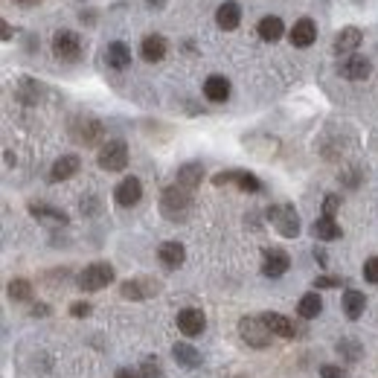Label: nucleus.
<instances>
[{
    "mask_svg": "<svg viewBox=\"0 0 378 378\" xmlns=\"http://www.w3.org/2000/svg\"><path fill=\"white\" fill-rule=\"evenodd\" d=\"M32 314H35V317H38V314H47V306H35Z\"/></svg>",
    "mask_w": 378,
    "mask_h": 378,
    "instance_id": "ea45409f",
    "label": "nucleus"
},
{
    "mask_svg": "<svg viewBox=\"0 0 378 378\" xmlns=\"http://www.w3.org/2000/svg\"><path fill=\"white\" fill-rule=\"evenodd\" d=\"M340 285V276H317L314 279V288H338Z\"/></svg>",
    "mask_w": 378,
    "mask_h": 378,
    "instance_id": "f704fd0d",
    "label": "nucleus"
},
{
    "mask_svg": "<svg viewBox=\"0 0 378 378\" xmlns=\"http://www.w3.org/2000/svg\"><path fill=\"white\" fill-rule=\"evenodd\" d=\"M29 294H32V285L27 283V279H12L9 283V297L12 300L23 303V300H29Z\"/></svg>",
    "mask_w": 378,
    "mask_h": 378,
    "instance_id": "c85d7f7f",
    "label": "nucleus"
},
{
    "mask_svg": "<svg viewBox=\"0 0 378 378\" xmlns=\"http://www.w3.org/2000/svg\"><path fill=\"white\" fill-rule=\"evenodd\" d=\"M154 291H157V283H152V279H128V283L119 285L123 300H143V297H152Z\"/></svg>",
    "mask_w": 378,
    "mask_h": 378,
    "instance_id": "2eb2a0df",
    "label": "nucleus"
},
{
    "mask_svg": "<svg viewBox=\"0 0 378 378\" xmlns=\"http://www.w3.org/2000/svg\"><path fill=\"white\" fill-rule=\"evenodd\" d=\"M259 317H262V323L268 326V332H271V335H276V338H294V323H291L288 317L276 314V311H265Z\"/></svg>",
    "mask_w": 378,
    "mask_h": 378,
    "instance_id": "a211bd4d",
    "label": "nucleus"
},
{
    "mask_svg": "<svg viewBox=\"0 0 378 378\" xmlns=\"http://www.w3.org/2000/svg\"><path fill=\"white\" fill-rule=\"evenodd\" d=\"M338 70H340V76L349 79V82H364L370 76L373 64H370V58H364V56H346Z\"/></svg>",
    "mask_w": 378,
    "mask_h": 378,
    "instance_id": "1a4fd4ad",
    "label": "nucleus"
},
{
    "mask_svg": "<svg viewBox=\"0 0 378 378\" xmlns=\"http://www.w3.org/2000/svg\"><path fill=\"white\" fill-rule=\"evenodd\" d=\"M311 233H314V239H320V241H335V239H340V224L335 222V218L320 215L311 224Z\"/></svg>",
    "mask_w": 378,
    "mask_h": 378,
    "instance_id": "b1692460",
    "label": "nucleus"
},
{
    "mask_svg": "<svg viewBox=\"0 0 378 378\" xmlns=\"http://www.w3.org/2000/svg\"><path fill=\"white\" fill-rule=\"evenodd\" d=\"M184 245L180 241H163L161 248H157V259H161L163 268H178V265H184Z\"/></svg>",
    "mask_w": 378,
    "mask_h": 378,
    "instance_id": "6ab92c4d",
    "label": "nucleus"
},
{
    "mask_svg": "<svg viewBox=\"0 0 378 378\" xmlns=\"http://www.w3.org/2000/svg\"><path fill=\"white\" fill-rule=\"evenodd\" d=\"M268 218H271V224L276 227V233L283 239H294L300 233V215L291 204H276L268 210Z\"/></svg>",
    "mask_w": 378,
    "mask_h": 378,
    "instance_id": "7ed1b4c3",
    "label": "nucleus"
},
{
    "mask_svg": "<svg viewBox=\"0 0 378 378\" xmlns=\"http://www.w3.org/2000/svg\"><path fill=\"white\" fill-rule=\"evenodd\" d=\"M204 96L210 102H227V96H230V82L224 76H210L204 82Z\"/></svg>",
    "mask_w": 378,
    "mask_h": 378,
    "instance_id": "4be33fe9",
    "label": "nucleus"
},
{
    "mask_svg": "<svg viewBox=\"0 0 378 378\" xmlns=\"http://www.w3.org/2000/svg\"><path fill=\"white\" fill-rule=\"evenodd\" d=\"M15 3H21V6H35L38 0H15Z\"/></svg>",
    "mask_w": 378,
    "mask_h": 378,
    "instance_id": "a19ab883",
    "label": "nucleus"
},
{
    "mask_svg": "<svg viewBox=\"0 0 378 378\" xmlns=\"http://www.w3.org/2000/svg\"><path fill=\"white\" fill-rule=\"evenodd\" d=\"M323 311V300H320V294H306L300 303H297V314L300 317H306V320H311V317H317Z\"/></svg>",
    "mask_w": 378,
    "mask_h": 378,
    "instance_id": "bb28decb",
    "label": "nucleus"
},
{
    "mask_svg": "<svg viewBox=\"0 0 378 378\" xmlns=\"http://www.w3.org/2000/svg\"><path fill=\"white\" fill-rule=\"evenodd\" d=\"M201 178H204V166L201 163H184L178 169V187H184L187 192H192L195 187H198Z\"/></svg>",
    "mask_w": 378,
    "mask_h": 378,
    "instance_id": "5701e85b",
    "label": "nucleus"
},
{
    "mask_svg": "<svg viewBox=\"0 0 378 378\" xmlns=\"http://www.w3.org/2000/svg\"><path fill=\"white\" fill-rule=\"evenodd\" d=\"M317 41V23L311 18H300L291 27V44L294 47H311Z\"/></svg>",
    "mask_w": 378,
    "mask_h": 378,
    "instance_id": "f8f14e48",
    "label": "nucleus"
},
{
    "mask_svg": "<svg viewBox=\"0 0 378 378\" xmlns=\"http://www.w3.org/2000/svg\"><path fill=\"white\" fill-rule=\"evenodd\" d=\"M0 38H3V41H9V38H12V27H9L6 21L0 23Z\"/></svg>",
    "mask_w": 378,
    "mask_h": 378,
    "instance_id": "4c0bfd02",
    "label": "nucleus"
},
{
    "mask_svg": "<svg viewBox=\"0 0 378 378\" xmlns=\"http://www.w3.org/2000/svg\"><path fill=\"white\" fill-rule=\"evenodd\" d=\"M215 23L222 29H227V32L239 27V23H241V9H239L236 0H224V3L215 9Z\"/></svg>",
    "mask_w": 378,
    "mask_h": 378,
    "instance_id": "4468645a",
    "label": "nucleus"
},
{
    "mask_svg": "<svg viewBox=\"0 0 378 378\" xmlns=\"http://www.w3.org/2000/svg\"><path fill=\"white\" fill-rule=\"evenodd\" d=\"M338 352H340V355H346L349 361H358V355H361L358 344H352V340H340V344H338Z\"/></svg>",
    "mask_w": 378,
    "mask_h": 378,
    "instance_id": "2f4dec72",
    "label": "nucleus"
},
{
    "mask_svg": "<svg viewBox=\"0 0 378 378\" xmlns=\"http://www.w3.org/2000/svg\"><path fill=\"white\" fill-rule=\"evenodd\" d=\"M256 32H259V38H262V41L274 44V41L283 38L285 27H283V21H279L276 15H265V18L259 21V27H256Z\"/></svg>",
    "mask_w": 378,
    "mask_h": 378,
    "instance_id": "412c9836",
    "label": "nucleus"
},
{
    "mask_svg": "<svg viewBox=\"0 0 378 378\" xmlns=\"http://www.w3.org/2000/svg\"><path fill=\"white\" fill-rule=\"evenodd\" d=\"M105 62L108 67H114V70H126L131 64V50L123 44V41H114V44H108V50H105Z\"/></svg>",
    "mask_w": 378,
    "mask_h": 378,
    "instance_id": "aec40b11",
    "label": "nucleus"
},
{
    "mask_svg": "<svg viewBox=\"0 0 378 378\" xmlns=\"http://www.w3.org/2000/svg\"><path fill=\"white\" fill-rule=\"evenodd\" d=\"M192 206V198L184 187H166L163 195H161V213L169 218V222H184L187 213Z\"/></svg>",
    "mask_w": 378,
    "mask_h": 378,
    "instance_id": "f257e3e1",
    "label": "nucleus"
},
{
    "mask_svg": "<svg viewBox=\"0 0 378 378\" xmlns=\"http://www.w3.org/2000/svg\"><path fill=\"white\" fill-rule=\"evenodd\" d=\"M29 213L35 218H50V222H58V224H67L70 222L62 210H53V206H47V204H29Z\"/></svg>",
    "mask_w": 378,
    "mask_h": 378,
    "instance_id": "cd10ccee",
    "label": "nucleus"
},
{
    "mask_svg": "<svg viewBox=\"0 0 378 378\" xmlns=\"http://www.w3.org/2000/svg\"><path fill=\"white\" fill-rule=\"evenodd\" d=\"M53 53L62 58V62H76V58L82 56V41L79 35L73 29H58L53 35Z\"/></svg>",
    "mask_w": 378,
    "mask_h": 378,
    "instance_id": "39448f33",
    "label": "nucleus"
},
{
    "mask_svg": "<svg viewBox=\"0 0 378 378\" xmlns=\"http://www.w3.org/2000/svg\"><path fill=\"white\" fill-rule=\"evenodd\" d=\"M364 279L378 285V256H370V259L364 262Z\"/></svg>",
    "mask_w": 378,
    "mask_h": 378,
    "instance_id": "7c9ffc66",
    "label": "nucleus"
},
{
    "mask_svg": "<svg viewBox=\"0 0 378 378\" xmlns=\"http://www.w3.org/2000/svg\"><path fill=\"white\" fill-rule=\"evenodd\" d=\"M96 163L105 172H123L128 166V145L123 140H108L99 149V154H96Z\"/></svg>",
    "mask_w": 378,
    "mask_h": 378,
    "instance_id": "f03ea898",
    "label": "nucleus"
},
{
    "mask_svg": "<svg viewBox=\"0 0 378 378\" xmlns=\"http://www.w3.org/2000/svg\"><path fill=\"white\" fill-rule=\"evenodd\" d=\"M145 3H149L152 9H163V6H166V0H145Z\"/></svg>",
    "mask_w": 378,
    "mask_h": 378,
    "instance_id": "58836bf2",
    "label": "nucleus"
},
{
    "mask_svg": "<svg viewBox=\"0 0 378 378\" xmlns=\"http://www.w3.org/2000/svg\"><path fill=\"white\" fill-rule=\"evenodd\" d=\"M364 306H367V297H364L361 291H346L344 294V311H346L349 320H358L364 314Z\"/></svg>",
    "mask_w": 378,
    "mask_h": 378,
    "instance_id": "a878e982",
    "label": "nucleus"
},
{
    "mask_svg": "<svg viewBox=\"0 0 378 378\" xmlns=\"http://www.w3.org/2000/svg\"><path fill=\"white\" fill-rule=\"evenodd\" d=\"M361 44V29L358 27H344L335 35V53L338 56H352Z\"/></svg>",
    "mask_w": 378,
    "mask_h": 378,
    "instance_id": "dca6fc26",
    "label": "nucleus"
},
{
    "mask_svg": "<svg viewBox=\"0 0 378 378\" xmlns=\"http://www.w3.org/2000/svg\"><path fill=\"white\" fill-rule=\"evenodd\" d=\"M114 283V268L108 262H93L79 274V288L82 291H102Z\"/></svg>",
    "mask_w": 378,
    "mask_h": 378,
    "instance_id": "20e7f679",
    "label": "nucleus"
},
{
    "mask_svg": "<svg viewBox=\"0 0 378 378\" xmlns=\"http://www.w3.org/2000/svg\"><path fill=\"white\" fill-rule=\"evenodd\" d=\"M288 268H291V259H288L285 250H279V248L265 250V256H262V274H265V276L276 279V276H283Z\"/></svg>",
    "mask_w": 378,
    "mask_h": 378,
    "instance_id": "9d476101",
    "label": "nucleus"
},
{
    "mask_svg": "<svg viewBox=\"0 0 378 378\" xmlns=\"http://www.w3.org/2000/svg\"><path fill=\"white\" fill-rule=\"evenodd\" d=\"M114 378H143V375H140V370H128V367H123V370H117Z\"/></svg>",
    "mask_w": 378,
    "mask_h": 378,
    "instance_id": "e433bc0d",
    "label": "nucleus"
},
{
    "mask_svg": "<svg viewBox=\"0 0 378 378\" xmlns=\"http://www.w3.org/2000/svg\"><path fill=\"white\" fill-rule=\"evenodd\" d=\"M172 358L180 364L184 370H195L201 364V355H198V349L189 346V344H175L172 346Z\"/></svg>",
    "mask_w": 378,
    "mask_h": 378,
    "instance_id": "393cba45",
    "label": "nucleus"
},
{
    "mask_svg": "<svg viewBox=\"0 0 378 378\" xmlns=\"http://www.w3.org/2000/svg\"><path fill=\"white\" fill-rule=\"evenodd\" d=\"M213 184L215 187L236 184L239 189H245V192H262V180L256 178V175H250V172H222V175L213 178Z\"/></svg>",
    "mask_w": 378,
    "mask_h": 378,
    "instance_id": "6e6552de",
    "label": "nucleus"
},
{
    "mask_svg": "<svg viewBox=\"0 0 378 378\" xmlns=\"http://www.w3.org/2000/svg\"><path fill=\"white\" fill-rule=\"evenodd\" d=\"M320 378H346V373L335 364H326V367H320Z\"/></svg>",
    "mask_w": 378,
    "mask_h": 378,
    "instance_id": "72a5a7b5",
    "label": "nucleus"
},
{
    "mask_svg": "<svg viewBox=\"0 0 378 378\" xmlns=\"http://www.w3.org/2000/svg\"><path fill=\"white\" fill-rule=\"evenodd\" d=\"M204 326H206V317L201 309H184V311H178V329L184 332L187 338H198L204 332Z\"/></svg>",
    "mask_w": 378,
    "mask_h": 378,
    "instance_id": "9b49d317",
    "label": "nucleus"
},
{
    "mask_svg": "<svg viewBox=\"0 0 378 378\" xmlns=\"http://www.w3.org/2000/svg\"><path fill=\"white\" fill-rule=\"evenodd\" d=\"M239 332L256 349L268 346V344H271V338H274L271 332H268V326L262 323V317H241V320H239Z\"/></svg>",
    "mask_w": 378,
    "mask_h": 378,
    "instance_id": "423d86ee",
    "label": "nucleus"
},
{
    "mask_svg": "<svg viewBox=\"0 0 378 378\" xmlns=\"http://www.w3.org/2000/svg\"><path fill=\"white\" fill-rule=\"evenodd\" d=\"M338 206H340V198H338V195H326V201H323V215H329V218H335V213H338Z\"/></svg>",
    "mask_w": 378,
    "mask_h": 378,
    "instance_id": "473e14b6",
    "label": "nucleus"
},
{
    "mask_svg": "<svg viewBox=\"0 0 378 378\" xmlns=\"http://www.w3.org/2000/svg\"><path fill=\"white\" fill-rule=\"evenodd\" d=\"M166 50H169V44L163 35H145L143 44H140V56L145 58V62H163L166 58Z\"/></svg>",
    "mask_w": 378,
    "mask_h": 378,
    "instance_id": "ddd939ff",
    "label": "nucleus"
},
{
    "mask_svg": "<svg viewBox=\"0 0 378 378\" xmlns=\"http://www.w3.org/2000/svg\"><path fill=\"white\" fill-rule=\"evenodd\" d=\"M140 198H143V184H140V178H134V175L123 178L114 189V201L119 206H134V204H140Z\"/></svg>",
    "mask_w": 378,
    "mask_h": 378,
    "instance_id": "0eeeda50",
    "label": "nucleus"
},
{
    "mask_svg": "<svg viewBox=\"0 0 378 378\" xmlns=\"http://www.w3.org/2000/svg\"><path fill=\"white\" fill-rule=\"evenodd\" d=\"M70 314H73V317H88V314H91V303H73Z\"/></svg>",
    "mask_w": 378,
    "mask_h": 378,
    "instance_id": "c9c22d12",
    "label": "nucleus"
},
{
    "mask_svg": "<svg viewBox=\"0 0 378 378\" xmlns=\"http://www.w3.org/2000/svg\"><path fill=\"white\" fill-rule=\"evenodd\" d=\"M140 375H143V378H163L157 358H145V361L140 364Z\"/></svg>",
    "mask_w": 378,
    "mask_h": 378,
    "instance_id": "c756f323",
    "label": "nucleus"
},
{
    "mask_svg": "<svg viewBox=\"0 0 378 378\" xmlns=\"http://www.w3.org/2000/svg\"><path fill=\"white\" fill-rule=\"evenodd\" d=\"M79 166H82V161H79V154H62L58 161L53 163V169H50V180H67V178H73L79 172Z\"/></svg>",
    "mask_w": 378,
    "mask_h": 378,
    "instance_id": "f3484780",
    "label": "nucleus"
}]
</instances>
